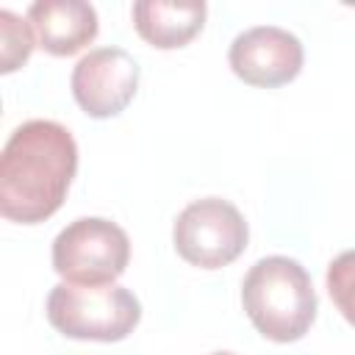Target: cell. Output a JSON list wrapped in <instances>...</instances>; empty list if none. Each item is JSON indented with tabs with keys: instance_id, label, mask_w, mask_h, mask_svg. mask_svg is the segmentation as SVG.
Segmentation results:
<instances>
[{
	"instance_id": "1",
	"label": "cell",
	"mask_w": 355,
	"mask_h": 355,
	"mask_svg": "<svg viewBox=\"0 0 355 355\" xmlns=\"http://www.w3.org/2000/svg\"><path fill=\"white\" fill-rule=\"evenodd\" d=\"M75 169L78 144L64 125L22 122L0 158V214L19 225L44 222L64 205Z\"/></svg>"
},
{
	"instance_id": "2",
	"label": "cell",
	"mask_w": 355,
	"mask_h": 355,
	"mask_svg": "<svg viewBox=\"0 0 355 355\" xmlns=\"http://www.w3.org/2000/svg\"><path fill=\"white\" fill-rule=\"evenodd\" d=\"M241 302L255 330L277 344L302 338L316 319L308 272L286 255L261 258L241 283Z\"/></svg>"
},
{
	"instance_id": "3",
	"label": "cell",
	"mask_w": 355,
	"mask_h": 355,
	"mask_svg": "<svg viewBox=\"0 0 355 355\" xmlns=\"http://www.w3.org/2000/svg\"><path fill=\"white\" fill-rule=\"evenodd\" d=\"M47 319L67 338L122 341L141 319L139 300L122 286L58 283L47 297Z\"/></svg>"
},
{
	"instance_id": "4",
	"label": "cell",
	"mask_w": 355,
	"mask_h": 355,
	"mask_svg": "<svg viewBox=\"0 0 355 355\" xmlns=\"http://www.w3.org/2000/svg\"><path fill=\"white\" fill-rule=\"evenodd\" d=\"M128 261V233L111 219H75L53 241V269L75 286H111Z\"/></svg>"
},
{
	"instance_id": "5",
	"label": "cell",
	"mask_w": 355,
	"mask_h": 355,
	"mask_svg": "<svg viewBox=\"0 0 355 355\" xmlns=\"http://www.w3.org/2000/svg\"><path fill=\"white\" fill-rule=\"evenodd\" d=\"M172 239L178 255L186 263L200 269H219L244 252L250 230L233 202L205 197L194 200L178 214Z\"/></svg>"
},
{
	"instance_id": "6",
	"label": "cell",
	"mask_w": 355,
	"mask_h": 355,
	"mask_svg": "<svg viewBox=\"0 0 355 355\" xmlns=\"http://www.w3.org/2000/svg\"><path fill=\"white\" fill-rule=\"evenodd\" d=\"M139 89V64L122 47H100L83 55L72 69L75 103L94 119L116 116Z\"/></svg>"
},
{
	"instance_id": "7",
	"label": "cell",
	"mask_w": 355,
	"mask_h": 355,
	"mask_svg": "<svg viewBox=\"0 0 355 355\" xmlns=\"http://www.w3.org/2000/svg\"><path fill=\"white\" fill-rule=\"evenodd\" d=\"M302 42L275 25H258L239 33L230 44V69L250 86L275 89L294 80L302 69Z\"/></svg>"
},
{
	"instance_id": "8",
	"label": "cell",
	"mask_w": 355,
	"mask_h": 355,
	"mask_svg": "<svg viewBox=\"0 0 355 355\" xmlns=\"http://www.w3.org/2000/svg\"><path fill=\"white\" fill-rule=\"evenodd\" d=\"M28 22L50 55H75L97 36V11L83 0H39L28 8Z\"/></svg>"
},
{
	"instance_id": "9",
	"label": "cell",
	"mask_w": 355,
	"mask_h": 355,
	"mask_svg": "<svg viewBox=\"0 0 355 355\" xmlns=\"http://www.w3.org/2000/svg\"><path fill=\"white\" fill-rule=\"evenodd\" d=\"M133 25H136V33L158 50L186 47L205 25V3L202 0H189V3L139 0L133 3Z\"/></svg>"
},
{
	"instance_id": "10",
	"label": "cell",
	"mask_w": 355,
	"mask_h": 355,
	"mask_svg": "<svg viewBox=\"0 0 355 355\" xmlns=\"http://www.w3.org/2000/svg\"><path fill=\"white\" fill-rule=\"evenodd\" d=\"M327 291L341 316L355 327V250L341 252L327 266Z\"/></svg>"
},
{
	"instance_id": "11",
	"label": "cell",
	"mask_w": 355,
	"mask_h": 355,
	"mask_svg": "<svg viewBox=\"0 0 355 355\" xmlns=\"http://www.w3.org/2000/svg\"><path fill=\"white\" fill-rule=\"evenodd\" d=\"M0 31H3V72H14L22 67L33 50V36H31V22H22L11 11H0Z\"/></svg>"
},
{
	"instance_id": "12",
	"label": "cell",
	"mask_w": 355,
	"mask_h": 355,
	"mask_svg": "<svg viewBox=\"0 0 355 355\" xmlns=\"http://www.w3.org/2000/svg\"><path fill=\"white\" fill-rule=\"evenodd\" d=\"M211 355H233V352H211Z\"/></svg>"
}]
</instances>
